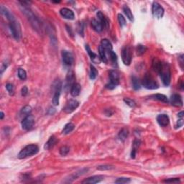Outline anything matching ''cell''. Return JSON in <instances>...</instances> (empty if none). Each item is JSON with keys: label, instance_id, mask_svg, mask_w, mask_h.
Returning <instances> with one entry per match:
<instances>
[{"label": "cell", "instance_id": "d6a6232c", "mask_svg": "<svg viewBox=\"0 0 184 184\" xmlns=\"http://www.w3.org/2000/svg\"><path fill=\"white\" fill-rule=\"evenodd\" d=\"M31 112H32V108H31L30 106L27 105V106H25V107L21 110L20 113L21 114L26 115V116H28V115L30 114Z\"/></svg>", "mask_w": 184, "mask_h": 184}, {"label": "cell", "instance_id": "603a6c76", "mask_svg": "<svg viewBox=\"0 0 184 184\" xmlns=\"http://www.w3.org/2000/svg\"><path fill=\"white\" fill-rule=\"evenodd\" d=\"M92 25L94 30H96V32H100L103 30V29H104V28H103L101 22H100L99 21L96 19H93L92 22Z\"/></svg>", "mask_w": 184, "mask_h": 184}, {"label": "cell", "instance_id": "7bdbcfd3", "mask_svg": "<svg viewBox=\"0 0 184 184\" xmlns=\"http://www.w3.org/2000/svg\"><path fill=\"white\" fill-rule=\"evenodd\" d=\"M21 94H22V96H26L28 95V89L26 86H23V88H22V90H21Z\"/></svg>", "mask_w": 184, "mask_h": 184}, {"label": "cell", "instance_id": "3957f363", "mask_svg": "<svg viewBox=\"0 0 184 184\" xmlns=\"http://www.w3.org/2000/svg\"><path fill=\"white\" fill-rule=\"evenodd\" d=\"M8 21L10 22L9 26H10L12 35L16 40L19 41L22 37V30H21V26L19 22L16 19L15 17H13L12 18L9 19Z\"/></svg>", "mask_w": 184, "mask_h": 184}, {"label": "cell", "instance_id": "e0dca14e", "mask_svg": "<svg viewBox=\"0 0 184 184\" xmlns=\"http://www.w3.org/2000/svg\"><path fill=\"white\" fill-rule=\"evenodd\" d=\"M157 121L161 127H166L169 125L170 119H169V116L167 114H162L158 115V117H157Z\"/></svg>", "mask_w": 184, "mask_h": 184}, {"label": "cell", "instance_id": "8d00e7d4", "mask_svg": "<svg viewBox=\"0 0 184 184\" xmlns=\"http://www.w3.org/2000/svg\"><path fill=\"white\" fill-rule=\"evenodd\" d=\"M118 21H119V25L121 27H124L126 25V19H125V17L122 15V14H118Z\"/></svg>", "mask_w": 184, "mask_h": 184}, {"label": "cell", "instance_id": "5b68a950", "mask_svg": "<svg viewBox=\"0 0 184 184\" xmlns=\"http://www.w3.org/2000/svg\"><path fill=\"white\" fill-rule=\"evenodd\" d=\"M141 84L147 89H157L159 88V84L150 74H146L143 77Z\"/></svg>", "mask_w": 184, "mask_h": 184}, {"label": "cell", "instance_id": "8fae6325", "mask_svg": "<svg viewBox=\"0 0 184 184\" xmlns=\"http://www.w3.org/2000/svg\"><path fill=\"white\" fill-rule=\"evenodd\" d=\"M61 54H62L63 62L65 65L70 66V65H71L74 63V55L71 52L67 51V50H63Z\"/></svg>", "mask_w": 184, "mask_h": 184}, {"label": "cell", "instance_id": "30bf717a", "mask_svg": "<svg viewBox=\"0 0 184 184\" xmlns=\"http://www.w3.org/2000/svg\"><path fill=\"white\" fill-rule=\"evenodd\" d=\"M61 89H62V83H61V81H57L54 86L55 92L53 97V104L55 106H58L59 104V99L60 96H61Z\"/></svg>", "mask_w": 184, "mask_h": 184}, {"label": "cell", "instance_id": "d4e9b609", "mask_svg": "<svg viewBox=\"0 0 184 184\" xmlns=\"http://www.w3.org/2000/svg\"><path fill=\"white\" fill-rule=\"evenodd\" d=\"M132 87L135 91L139 90L141 88V83L138 78L136 76H132Z\"/></svg>", "mask_w": 184, "mask_h": 184}, {"label": "cell", "instance_id": "4fadbf2b", "mask_svg": "<svg viewBox=\"0 0 184 184\" xmlns=\"http://www.w3.org/2000/svg\"><path fill=\"white\" fill-rule=\"evenodd\" d=\"M170 102L171 105L176 107H181L183 106V99L181 95L177 94H175L171 96L170 99Z\"/></svg>", "mask_w": 184, "mask_h": 184}, {"label": "cell", "instance_id": "f6af8a7d", "mask_svg": "<svg viewBox=\"0 0 184 184\" xmlns=\"http://www.w3.org/2000/svg\"><path fill=\"white\" fill-rule=\"evenodd\" d=\"M78 32L80 35L83 36V25L82 23L79 24V27L78 28Z\"/></svg>", "mask_w": 184, "mask_h": 184}, {"label": "cell", "instance_id": "5bb4252c", "mask_svg": "<svg viewBox=\"0 0 184 184\" xmlns=\"http://www.w3.org/2000/svg\"><path fill=\"white\" fill-rule=\"evenodd\" d=\"M75 79H76V78H75L74 73L73 72L68 73L66 76V79H65V86H64V89H65V90L66 91V92L69 89H71L73 85L76 83V82H75Z\"/></svg>", "mask_w": 184, "mask_h": 184}, {"label": "cell", "instance_id": "4316f807", "mask_svg": "<svg viewBox=\"0 0 184 184\" xmlns=\"http://www.w3.org/2000/svg\"><path fill=\"white\" fill-rule=\"evenodd\" d=\"M75 128V125L71 122H69V123L66 124L64 127L63 130L62 131V134H69L70 132L73 131Z\"/></svg>", "mask_w": 184, "mask_h": 184}, {"label": "cell", "instance_id": "ba28073f", "mask_svg": "<svg viewBox=\"0 0 184 184\" xmlns=\"http://www.w3.org/2000/svg\"><path fill=\"white\" fill-rule=\"evenodd\" d=\"M152 13L154 17L157 19H161L163 17L164 9L159 3L153 2L152 7Z\"/></svg>", "mask_w": 184, "mask_h": 184}, {"label": "cell", "instance_id": "ab89813d", "mask_svg": "<svg viewBox=\"0 0 184 184\" xmlns=\"http://www.w3.org/2000/svg\"><path fill=\"white\" fill-rule=\"evenodd\" d=\"M113 168H114V167L110 165H99L97 167V169H98L99 170H112V169Z\"/></svg>", "mask_w": 184, "mask_h": 184}, {"label": "cell", "instance_id": "8992f818", "mask_svg": "<svg viewBox=\"0 0 184 184\" xmlns=\"http://www.w3.org/2000/svg\"><path fill=\"white\" fill-rule=\"evenodd\" d=\"M110 83L106 85V87L109 89H114L119 84V75L115 70H112L110 72Z\"/></svg>", "mask_w": 184, "mask_h": 184}, {"label": "cell", "instance_id": "44dd1931", "mask_svg": "<svg viewBox=\"0 0 184 184\" xmlns=\"http://www.w3.org/2000/svg\"><path fill=\"white\" fill-rule=\"evenodd\" d=\"M101 45L107 53H109L111 50H112V48H113L112 43H111V42L108 39H103V40H101V45Z\"/></svg>", "mask_w": 184, "mask_h": 184}, {"label": "cell", "instance_id": "83f0119b", "mask_svg": "<svg viewBox=\"0 0 184 184\" xmlns=\"http://www.w3.org/2000/svg\"><path fill=\"white\" fill-rule=\"evenodd\" d=\"M128 135H129V130L127 128H123L122 130H121V131L119 133V138L121 141L124 142L125 141L127 138Z\"/></svg>", "mask_w": 184, "mask_h": 184}, {"label": "cell", "instance_id": "cb8c5ba5", "mask_svg": "<svg viewBox=\"0 0 184 184\" xmlns=\"http://www.w3.org/2000/svg\"><path fill=\"white\" fill-rule=\"evenodd\" d=\"M99 52L100 59H101L104 63H108V58H107V51L100 45L99 47Z\"/></svg>", "mask_w": 184, "mask_h": 184}, {"label": "cell", "instance_id": "7402d4cb", "mask_svg": "<svg viewBox=\"0 0 184 184\" xmlns=\"http://www.w3.org/2000/svg\"><path fill=\"white\" fill-rule=\"evenodd\" d=\"M81 92V85L78 83H75L71 89V94L72 96L76 97Z\"/></svg>", "mask_w": 184, "mask_h": 184}, {"label": "cell", "instance_id": "2e32d148", "mask_svg": "<svg viewBox=\"0 0 184 184\" xmlns=\"http://www.w3.org/2000/svg\"><path fill=\"white\" fill-rule=\"evenodd\" d=\"M104 176H100V175H99V176H94L85 179L84 181H82V183H98L99 182H101V181L104 180Z\"/></svg>", "mask_w": 184, "mask_h": 184}, {"label": "cell", "instance_id": "836d02e7", "mask_svg": "<svg viewBox=\"0 0 184 184\" xmlns=\"http://www.w3.org/2000/svg\"><path fill=\"white\" fill-rule=\"evenodd\" d=\"M146 50H147V48L145 45H138L137 46V53L138 55H142L144 54L146 52Z\"/></svg>", "mask_w": 184, "mask_h": 184}, {"label": "cell", "instance_id": "ee69618b", "mask_svg": "<svg viewBox=\"0 0 184 184\" xmlns=\"http://www.w3.org/2000/svg\"><path fill=\"white\" fill-rule=\"evenodd\" d=\"M183 125V118H181V119H179L178 121L177 122L176 125V129H178V128H180Z\"/></svg>", "mask_w": 184, "mask_h": 184}, {"label": "cell", "instance_id": "1f68e13d", "mask_svg": "<svg viewBox=\"0 0 184 184\" xmlns=\"http://www.w3.org/2000/svg\"><path fill=\"white\" fill-rule=\"evenodd\" d=\"M98 76V71L93 65H90V79L94 80Z\"/></svg>", "mask_w": 184, "mask_h": 184}, {"label": "cell", "instance_id": "4dcf8cb0", "mask_svg": "<svg viewBox=\"0 0 184 184\" xmlns=\"http://www.w3.org/2000/svg\"><path fill=\"white\" fill-rule=\"evenodd\" d=\"M109 55H110V61L114 65H117V55H116V53L113 51V50H111L108 53Z\"/></svg>", "mask_w": 184, "mask_h": 184}, {"label": "cell", "instance_id": "9c48e42d", "mask_svg": "<svg viewBox=\"0 0 184 184\" xmlns=\"http://www.w3.org/2000/svg\"><path fill=\"white\" fill-rule=\"evenodd\" d=\"M35 124V118L32 115L29 114L25 117L22 122V127L25 130H30L33 127Z\"/></svg>", "mask_w": 184, "mask_h": 184}, {"label": "cell", "instance_id": "74e56055", "mask_svg": "<svg viewBox=\"0 0 184 184\" xmlns=\"http://www.w3.org/2000/svg\"><path fill=\"white\" fill-rule=\"evenodd\" d=\"M131 182L130 178H119L117 180L115 181V183H129Z\"/></svg>", "mask_w": 184, "mask_h": 184}, {"label": "cell", "instance_id": "f35d334b", "mask_svg": "<svg viewBox=\"0 0 184 184\" xmlns=\"http://www.w3.org/2000/svg\"><path fill=\"white\" fill-rule=\"evenodd\" d=\"M124 101L130 107H134L136 106L135 101L130 98H125L124 99Z\"/></svg>", "mask_w": 184, "mask_h": 184}, {"label": "cell", "instance_id": "6da1fadb", "mask_svg": "<svg viewBox=\"0 0 184 184\" xmlns=\"http://www.w3.org/2000/svg\"><path fill=\"white\" fill-rule=\"evenodd\" d=\"M152 65L155 71L161 76L163 83L166 86H169L171 81V72L168 63L162 62L157 58H154Z\"/></svg>", "mask_w": 184, "mask_h": 184}, {"label": "cell", "instance_id": "ac0fdd59", "mask_svg": "<svg viewBox=\"0 0 184 184\" xmlns=\"http://www.w3.org/2000/svg\"><path fill=\"white\" fill-rule=\"evenodd\" d=\"M97 15V18H98V20L100 22L102 25L103 28H108L109 25H110V23H109L108 20L107 19L104 17V15L103 14V13L101 12H98L96 14Z\"/></svg>", "mask_w": 184, "mask_h": 184}, {"label": "cell", "instance_id": "ffe728a7", "mask_svg": "<svg viewBox=\"0 0 184 184\" xmlns=\"http://www.w3.org/2000/svg\"><path fill=\"white\" fill-rule=\"evenodd\" d=\"M86 52L88 53V54H89V57H90L91 60H92L93 62L96 63L100 62V60L99 58H98V56H97V55L96 54V53H94V52L91 50V48H89V46L88 45H86Z\"/></svg>", "mask_w": 184, "mask_h": 184}, {"label": "cell", "instance_id": "7a4b0ae2", "mask_svg": "<svg viewBox=\"0 0 184 184\" xmlns=\"http://www.w3.org/2000/svg\"><path fill=\"white\" fill-rule=\"evenodd\" d=\"M19 3L21 4L20 7H21V10H22V12L25 14L27 18H28V20L30 21V22L32 28H33L35 30L37 31V32H41L42 31L41 23H40L39 19L35 15L33 12L30 9V7H28V5H26V1H19Z\"/></svg>", "mask_w": 184, "mask_h": 184}, {"label": "cell", "instance_id": "f546056e", "mask_svg": "<svg viewBox=\"0 0 184 184\" xmlns=\"http://www.w3.org/2000/svg\"><path fill=\"white\" fill-rule=\"evenodd\" d=\"M123 12H125V15L127 16V17L130 21L134 20V16H133L131 10H130V9L127 5H125V7H123Z\"/></svg>", "mask_w": 184, "mask_h": 184}, {"label": "cell", "instance_id": "52a82bcc", "mask_svg": "<svg viewBox=\"0 0 184 184\" xmlns=\"http://www.w3.org/2000/svg\"><path fill=\"white\" fill-rule=\"evenodd\" d=\"M132 58V49L129 45L125 46L122 50V59L124 64L126 65H130Z\"/></svg>", "mask_w": 184, "mask_h": 184}, {"label": "cell", "instance_id": "bcb514c9", "mask_svg": "<svg viewBox=\"0 0 184 184\" xmlns=\"http://www.w3.org/2000/svg\"><path fill=\"white\" fill-rule=\"evenodd\" d=\"M7 64H5L4 63H1V74H3V72H4V70L7 68Z\"/></svg>", "mask_w": 184, "mask_h": 184}, {"label": "cell", "instance_id": "e575fe53", "mask_svg": "<svg viewBox=\"0 0 184 184\" xmlns=\"http://www.w3.org/2000/svg\"><path fill=\"white\" fill-rule=\"evenodd\" d=\"M18 77L21 80H25L27 79V73L22 68H19L18 69Z\"/></svg>", "mask_w": 184, "mask_h": 184}, {"label": "cell", "instance_id": "d6986e66", "mask_svg": "<svg viewBox=\"0 0 184 184\" xmlns=\"http://www.w3.org/2000/svg\"><path fill=\"white\" fill-rule=\"evenodd\" d=\"M58 142V140L55 137V136H51L48 140L47 143L45 145L44 148L45 150H50L53 148L56 145V143Z\"/></svg>", "mask_w": 184, "mask_h": 184}, {"label": "cell", "instance_id": "c3c4849f", "mask_svg": "<svg viewBox=\"0 0 184 184\" xmlns=\"http://www.w3.org/2000/svg\"><path fill=\"white\" fill-rule=\"evenodd\" d=\"M0 119H3V118H4V112H0Z\"/></svg>", "mask_w": 184, "mask_h": 184}, {"label": "cell", "instance_id": "9a60e30c", "mask_svg": "<svg viewBox=\"0 0 184 184\" xmlns=\"http://www.w3.org/2000/svg\"><path fill=\"white\" fill-rule=\"evenodd\" d=\"M60 14L63 17H64L65 19H69V20H73L75 18V14L74 12L68 8H62L60 10Z\"/></svg>", "mask_w": 184, "mask_h": 184}, {"label": "cell", "instance_id": "681fc988", "mask_svg": "<svg viewBox=\"0 0 184 184\" xmlns=\"http://www.w3.org/2000/svg\"><path fill=\"white\" fill-rule=\"evenodd\" d=\"M183 112H181L180 113H178V116L179 117H181V118H183Z\"/></svg>", "mask_w": 184, "mask_h": 184}, {"label": "cell", "instance_id": "7c38bea8", "mask_svg": "<svg viewBox=\"0 0 184 184\" xmlns=\"http://www.w3.org/2000/svg\"><path fill=\"white\" fill-rule=\"evenodd\" d=\"M79 106V102L76 100L74 99H71L68 103L66 104L65 107H64L63 110L65 113L70 114L71 112H73L75 111L76 109L78 108V107Z\"/></svg>", "mask_w": 184, "mask_h": 184}, {"label": "cell", "instance_id": "f1b7e54d", "mask_svg": "<svg viewBox=\"0 0 184 184\" xmlns=\"http://www.w3.org/2000/svg\"><path fill=\"white\" fill-rule=\"evenodd\" d=\"M152 97H153L155 99L158 100V101H161V102H163V103H167L169 101L167 97L164 94H156L155 95L152 96Z\"/></svg>", "mask_w": 184, "mask_h": 184}, {"label": "cell", "instance_id": "277c9868", "mask_svg": "<svg viewBox=\"0 0 184 184\" xmlns=\"http://www.w3.org/2000/svg\"><path fill=\"white\" fill-rule=\"evenodd\" d=\"M39 148L36 145H29L25 147L18 154V158L25 159L28 157L32 156L38 152Z\"/></svg>", "mask_w": 184, "mask_h": 184}, {"label": "cell", "instance_id": "7dc6e473", "mask_svg": "<svg viewBox=\"0 0 184 184\" xmlns=\"http://www.w3.org/2000/svg\"><path fill=\"white\" fill-rule=\"evenodd\" d=\"M183 82L182 80H179V83H178V88L180 89H181V90H183Z\"/></svg>", "mask_w": 184, "mask_h": 184}, {"label": "cell", "instance_id": "b9f144b4", "mask_svg": "<svg viewBox=\"0 0 184 184\" xmlns=\"http://www.w3.org/2000/svg\"><path fill=\"white\" fill-rule=\"evenodd\" d=\"M164 183H181V181L179 178H170V179H166V180L163 181Z\"/></svg>", "mask_w": 184, "mask_h": 184}, {"label": "cell", "instance_id": "484cf974", "mask_svg": "<svg viewBox=\"0 0 184 184\" xmlns=\"http://www.w3.org/2000/svg\"><path fill=\"white\" fill-rule=\"evenodd\" d=\"M140 144H141V142H140V140H137V139H136V140L134 141V143H133L132 150V152H131V157L132 158H135L136 152H137V149H138V147H140Z\"/></svg>", "mask_w": 184, "mask_h": 184}, {"label": "cell", "instance_id": "d590c367", "mask_svg": "<svg viewBox=\"0 0 184 184\" xmlns=\"http://www.w3.org/2000/svg\"><path fill=\"white\" fill-rule=\"evenodd\" d=\"M70 151V148L68 146H63L60 149V154L63 156H65V155H68V153Z\"/></svg>", "mask_w": 184, "mask_h": 184}, {"label": "cell", "instance_id": "60d3db41", "mask_svg": "<svg viewBox=\"0 0 184 184\" xmlns=\"http://www.w3.org/2000/svg\"><path fill=\"white\" fill-rule=\"evenodd\" d=\"M6 89H7V92H9V94H10V95H13V94H14V86H13L12 83H7V84L6 85Z\"/></svg>", "mask_w": 184, "mask_h": 184}]
</instances>
